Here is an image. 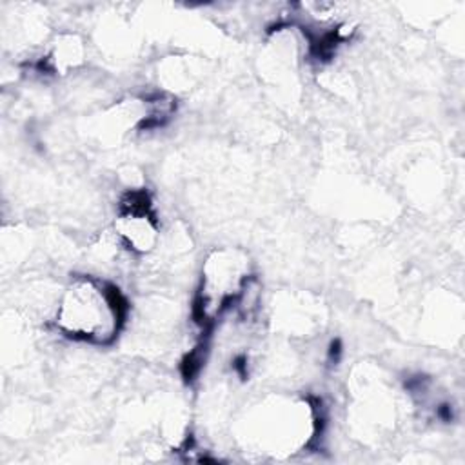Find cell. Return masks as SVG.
I'll return each mask as SVG.
<instances>
[{
    "label": "cell",
    "instance_id": "6da1fadb",
    "mask_svg": "<svg viewBox=\"0 0 465 465\" xmlns=\"http://www.w3.org/2000/svg\"><path fill=\"white\" fill-rule=\"evenodd\" d=\"M127 311V298L114 283L96 276H74L58 300L54 323L67 338L109 345L124 329Z\"/></svg>",
    "mask_w": 465,
    "mask_h": 465
},
{
    "label": "cell",
    "instance_id": "7a4b0ae2",
    "mask_svg": "<svg viewBox=\"0 0 465 465\" xmlns=\"http://www.w3.org/2000/svg\"><path fill=\"white\" fill-rule=\"evenodd\" d=\"M318 411L309 400L271 396L247 411L242 438L260 452L289 454L309 445L318 434Z\"/></svg>",
    "mask_w": 465,
    "mask_h": 465
},
{
    "label": "cell",
    "instance_id": "3957f363",
    "mask_svg": "<svg viewBox=\"0 0 465 465\" xmlns=\"http://www.w3.org/2000/svg\"><path fill=\"white\" fill-rule=\"evenodd\" d=\"M252 280L251 262L238 249H218L207 256L194 302V316L209 325L238 305L249 292Z\"/></svg>",
    "mask_w": 465,
    "mask_h": 465
},
{
    "label": "cell",
    "instance_id": "277c9868",
    "mask_svg": "<svg viewBox=\"0 0 465 465\" xmlns=\"http://www.w3.org/2000/svg\"><path fill=\"white\" fill-rule=\"evenodd\" d=\"M114 231L122 243L138 254L151 252L158 242L160 223L145 191H129L118 205Z\"/></svg>",
    "mask_w": 465,
    "mask_h": 465
}]
</instances>
